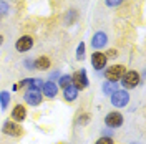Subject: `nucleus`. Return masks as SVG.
I'll return each instance as SVG.
<instances>
[{"label":"nucleus","mask_w":146,"mask_h":144,"mask_svg":"<svg viewBox=\"0 0 146 144\" xmlns=\"http://www.w3.org/2000/svg\"><path fill=\"white\" fill-rule=\"evenodd\" d=\"M125 73H126V65H123V63L111 65V66H108V68L105 70V78H106V81L118 83V81L123 78Z\"/></svg>","instance_id":"1"},{"label":"nucleus","mask_w":146,"mask_h":144,"mask_svg":"<svg viewBox=\"0 0 146 144\" xmlns=\"http://www.w3.org/2000/svg\"><path fill=\"white\" fill-rule=\"evenodd\" d=\"M139 83H141V75L136 70H126V73L121 78V85H123L125 90H133Z\"/></svg>","instance_id":"2"},{"label":"nucleus","mask_w":146,"mask_h":144,"mask_svg":"<svg viewBox=\"0 0 146 144\" xmlns=\"http://www.w3.org/2000/svg\"><path fill=\"white\" fill-rule=\"evenodd\" d=\"M72 85L78 91L88 88L90 81H88V76H86V70H85V68H82V70H78V71H75L72 75Z\"/></svg>","instance_id":"3"},{"label":"nucleus","mask_w":146,"mask_h":144,"mask_svg":"<svg viewBox=\"0 0 146 144\" xmlns=\"http://www.w3.org/2000/svg\"><path fill=\"white\" fill-rule=\"evenodd\" d=\"M23 99L28 106H38L42 104V99H43V94L40 90H33V88H27L25 93H23Z\"/></svg>","instance_id":"4"},{"label":"nucleus","mask_w":146,"mask_h":144,"mask_svg":"<svg viewBox=\"0 0 146 144\" xmlns=\"http://www.w3.org/2000/svg\"><path fill=\"white\" fill-rule=\"evenodd\" d=\"M129 103V93L126 90H116L111 93V104L115 108H125Z\"/></svg>","instance_id":"5"},{"label":"nucleus","mask_w":146,"mask_h":144,"mask_svg":"<svg viewBox=\"0 0 146 144\" xmlns=\"http://www.w3.org/2000/svg\"><path fill=\"white\" fill-rule=\"evenodd\" d=\"M2 133L3 134L10 136V137H20V136L23 134V127L20 126L18 123H15V121H5L3 123V126H2Z\"/></svg>","instance_id":"6"},{"label":"nucleus","mask_w":146,"mask_h":144,"mask_svg":"<svg viewBox=\"0 0 146 144\" xmlns=\"http://www.w3.org/2000/svg\"><path fill=\"white\" fill-rule=\"evenodd\" d=\"M123 123H125V118L118 111H111L105 116V124L108 127H121Z\"/></svg>","instance_id":"7"},{"label":"nucleus","mask_w":146,"mask_h":144,"mask_svg":"<svg viewBox=\"0 0 146 144\" xmlns=\"http://www.w3.org/2000/svg\"><path fill=\"white\" fill-rule=\"evenodd\" d=\"M106 63H108V58L105 56V53H101V52H93V55H91V66H93V70L101 71V70H105Z\"/></svg>","instance_id":"8"},{"label":"nucleus","mask_w":146,"mask_h":144,"mask_svg":"<svg viewBox=\"0 0 146 144\" xmlns=\"http://www.w3.org/2000/svg\"><path fill=\"white\" fill-rule=\"evenodd\" d=\"M32 46H33V38L30 35H22L17 40V43H15V48H17V52H20V53L30 52Z\"/></svg>","instance_id":"9"},{"label":"nucleus","mask_w":146,"mask_h":144,"mask_svg":"<svg viewBox=\"0 0 146 144\" xmlns=\"http://www.w3.org/2000/svg\"><path fill=\"white\" fill-rule=\"evenodd\" d=\"M42 94L45 96V98H55L56 94H58V85L55 83V81H45L43 85H42Z\"/></svg>","instance_id":"10"},{"label":"nucleus","mask_w":146,"mask_h":144,"mask_svg":"<svg viewBox=\"0 0 146 144\" xmlns=\"http://www.w3.org/2000/svg\"><path fill=\"white\" fill-rule=\"evenodd\" d=\"M106 42H108V36L105 32H95V35L91 38V46L93 50H101L103 46H106Z\"/></svg>","instance_id":"11"},{"label":"nucleus","mask_w":146,"mask_h":144,"mask_svg":"<svg viewBox=\"0 0 146 144\" xmlns=\"http://www.w3.org/2000/svg\"><path fill=\"white\" fill-rule=\"evenodd\" d=\"M10 118L15 123H22L27 118V108L23 104H15V108L12 109V113H10Z\"/></svg>","instance_id":"12"},{"label":"nucleus","mask_w":146,"mask_h":144,"mask_svg":"<svg viewBox=\"0 0 146 144\" xmlns=\"http://www.w3.org/2000/svg\"><path fill=\"white\" fill-rule=\"evenodd\" d=\"M33 65H35V70H42V71H45V70H48L50 68V65H52V61H50V58L48 56H38L36 60H33Z\"/></svg>","instance_id":"13"},{"label":"nucleus","mask_w":146,"mask_h":144,"mask_svg":"<svg viewBox=\"0 0 146 144\" xmlns=\"http://www.w3.org/2000/svg\"><path fill=\"white\" fill-rule=\"evenodd\" d=\"M78 93H80V91L76 90L73 85H70V86L63 88V98L66 99V101H75V99L78 98Z\"/></svg>","instance_id":"14"},{"label":"nucleus","mask_w":146,"mask_h":144,"mask_svg":"<svg viewBox=\"0 0 146 144\" xmlns=\"http://www.w3.org/2000/svg\"><path fill=\"white\" fill-rule=\"evenodd\" d=\"M101 88H103V93H105V94H111V93H115V91L118 90L116 83H111V81H105Z\"/></svg>","instance_id":"15"},{"label":"nucleus","mask_w":146,"mask_h":144,"mask_svg":"<svg viewBox=\"0 0 146 144\" xmlns=\"http://www.w3.org/2000/svg\"><path fill=\"white\" fill-rule=\"evenodd\" d=\"M10 104V93L9 91H0V106L2 109H5Z\"/></svg>","instance_id":"16"},{"label":"nucleus","mask_w":146,"mask_h":144,"mask_svg":"<svg viewBox=\"0 0 146 144\" xmlns=\"http://www.w3.org/2000/svg\"><path fill=\"white\" fill-rule=\"evenodd\" d=\"M70 85H72V75H62L58 78V86L60 88H66Z\"/></svg>","instance_id":"17"},{"label":"nucleus","mask_w":146,"mask_h":144,"mask_svg":"<svg viewBox=\"0 0 146 144\" xmlns=\"http://www.w3.org/2000/svg\"><path fill=\"white\" fill-rule=\"evenodd\" d=\"M85 48H86L85 42H80L78 46H76V60H78V61H82L83 58H85Z\"/></svg>","instance_id":"18"},{"label":"nucleus","mask_w":146,"mask_h":144,"mask_svg":"<svg viewBox=\"0 0 146 144\" xmlns=\"http://www.w3.org/2000/svg\"><path fill=\"white\" fill-rule=\"evenodd\" d=\"M42 85H43V81H42V80H35V78H32V80H30V86H28V88H33V90H42Z\"/></svg>","instance_id":"19"},{"label":"nucleus","mask_w":146,"mask_h":144,"mask_svg":"<svg viewBox=\"0 0 146 144\" xmlns=\"http://www.w3.org/2000/svg\"><path fill=\"white\" fill-rule=\"evenodd\" d=\"M95 144H115L113 143V137H108V136H101L100 139L96 141Z\"/></svg>","instance_id":"20"},{"label":"nucleus","mask_w":146,"mask_h":144,"mask_svg":"<svg viewBox=\"0 0 146 144\" xmlns=\"http://www.w3.org/2000/svg\"><path fill=\"white\" fill-rule=\"evenodd\" d=\"M88 121H90V114L88 113H83V114H80V118H78V123L80 124H88Z\"/></svg>","instance_id":"21"},{"label":"nucleus","mask_w":146,"mask_h":144,"mask_svg":"<svg viewBox=\"0 0 146 144\" xmlns=\"http://www.w3.org/2000/svg\"><path fill=\"white\" fill-rule=\"evenodd\" d=\"M123 2H125V0H105V5H106V7H118Z\"/></svg>","instance_id":"22"},{"label":"nucleus","mask_w":146,"mask_h":144,"mask_svg":"<svg viewBox=\"0 0 146 144\" xmlns=\"http://www.w3.org/2000/svg\"><path fill=\"white\" fill-rule=\"evenodd\" d=\"M9 10H10L9 3L3 2V0H0V13H9Z\"/></svg>","instance_id":"23"},{"label":"nucleus","mask_w":146,"mask_h":144,"mask_svg":"<svg viewBox=\"0 0 146 144\" xmlns=\"http://www.w3.org/2000/svg\"><path fill=\"white\" fill-rule=\"evenodd\" d=\"M105 56H106V58H116V56H118V52H116L115 48H110L108 52L105 53Z\"/></svg>","instance_id":"24"},{"label":"nucleus","mask_w":146,"mask_h":144,"mask_svg":"<svg viewBox=\"0 0 146 144\" xmlns=\"http://www.w3.org/2000/svg\"><path fill=\"white\" fill-rule=\"evenodd\" d=\"M23 65H25V68H28V70H35V65H33V60L32 58H27L23 61Z\"/></svg>","instance_id":"25"},{"label":"nucleus","mask_w":146,"mask_h":144,"mask_svg":"<svg viewBox=\"0 0 146 144\" xmlns=\"http://www.w3.org/2000/svg\"><path fill=\"white\" fill-rule=\"evenodd\" d=\"M60 76H62V75H60V71H58V70H55L53 73H50V76H48L50 80H48V81H56Z\"/></svg>","instance_id":"26"},{"label":"nucleus","mask_w":146,"mask_h":144,"mask_svg":"<svg viewBox=\"0 0 146 144\" xmlns=\"http://www.w3.org/2000/svg\"><path fill=\"white\" fill-rule=\"evenodd\" d=\"M18 90H20V88H18V85H17V83H15V85L12 86V91H18Z\"/></svg>","instance_id":"27"},{"label":"nucleus","mask_w":146,"mask_h":144,"mask_svg":"<svg viewBox=\"0 0 146 144\" xmlns=\"http://www.w3.org/2000/svg\"><path fill=\"white\" fill-rule=\"evenodd\" d=\"M3 42H5V38H3V35H0V45H3Z\"/></svg>","instance_id":"28"},{"label":"nucleus","mask_w":146,"mask_h":144,"mask_svg":"<svg viewBox=\"0 0 146 144\" xmlns=\"http://www.w3.org/2000/svg\"><path fill=\"white\" fill-rule=\"evenodd\" d=\"M131 144H138V143H131Z\"/></svg>","instance_id":"29"},{"label":"nucleus","mask_w":146,"mask_h":144,"mask_svg":"<svg viewBox=\"0 0 146 144\" xmlns=\"http://www.w3.org/2000/svg\"><path fill=\"white\" fill-rule=\"evenodd\" d=\"M62 144H63V143H62Z\"/></svg>","instance_id":"30"}]
</instances>
